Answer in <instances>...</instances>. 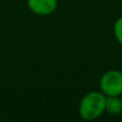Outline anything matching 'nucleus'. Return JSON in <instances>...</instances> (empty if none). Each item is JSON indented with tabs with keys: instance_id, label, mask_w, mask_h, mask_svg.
<instances>
[{
	"instance_id": "f257e3e1",
	"label": "nucleus",
	"mask_w": 122,
	"mask_h": 122,
	"mask_svg": "<svg viewBox=\"0 0 122 122\" xmlns=\"http://www.w3.org/2000/svg\"><path fill=\"white\" fill-rule=\"evenodd\" d=\"M106 95L100 91H91L81 99L78 106L79 116L85 120H94L105 112Z\"/></svg>"
},
{
	"instance_id": "f03ea898",
	"label": "nucleus",
	"mask_w": 122,
	"mask_h": 122,
	"mask_svg": "<svg viewBox=\"0 0 122 122\" xmlns=\"http://www.w3.org/2000/svg\"><path fill=\"white\" fill-rule=\"evenodd\" d=\"M100 88L106 97L120 95L122 93V72L119 70H109L102 75Z\"/></svg>"
},
{
	"instance_id": "7ed1b4c3",
	"label": "nucleus",
	"mask_w": 122,
	"mask_h": 122,
	"mask_svg": "<svg viewBox=\"0 0 122 122\" xmlns=\"http://www.w3.org/2000/svg\"><path fill=\"white\" fill-rule=\"evenodd\" d=\"M27 5L33 14L47 16L53 14L58 6L57 0H27Z\"/></svg>"
},
{
	"instance_id": "20e7f679",
	"label": "nucleus",
	"mask_w": 122,
	"mask_h": 122,
	"mask_svg": "<svg viewBox=\"0 0 122 122\" xmlns=\"http://www.w3.org/2000/svg\"><path fill=\"white\" fill-rule=\"evenodd\" d=\"M105 112H107L108 114L112 115V116H117V115L121 114V112H122V100L119 97V95L106 97Z\"/></svg>"
},
{
	"instance_id": "39448f33",
	"label": "nucleus",
	"mask_w": 122,
	"mask_h": 122,
	"mask_svg": "<svg viewBox=\"0 0 122 122\" xmlns=\"http://www.w3.org/2000/svg\"><path fill=\"white\" fill-rule=\"evenodd\" d=\"M114 36L117 42L122 45V16L117 18L114 24Z\"/></svg>"
}]
</instances>
